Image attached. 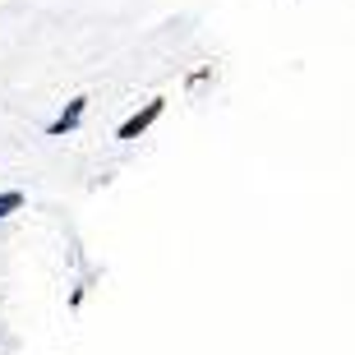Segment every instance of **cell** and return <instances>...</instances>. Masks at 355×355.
Here are the masks:
<instances>
[{"instance_id": "2", "label": "cell", "mask_w": 355, "mask_h": 355, "mask_svg": "<svg viewBox=\"0 0 355 355\" xmlns=\"http://www.w3.org/2000/svg\"><path fill=\"white\" fill-rule=\"evenodd\" d=\"M83 111H88V97H74V102H69L65 111H60V116L51 120V125H46V134H51V139H60V134H69V130H79V120H83Z\"/></svg>"}, {"instance_id": "1", "label": "cell", "mask_w": 355, "mask_h": 355, "mask_svg": "<svg viewBox=\"0 0 355 355\" xmlns=\"http://www.w3.org/2000/svg\"><path fill=\"white\" fill-rule=\"evenodd\" d=\"M162 106H166V102H162V97H153V102H148L144 111H134V116L125 120V125H120V139H139V134H144L148 125H153V120L162 116Z\"/></svg>"}, {"instance_id": "3", "label": "cell", "mask_w": 355, "mask_h": 355, "mask_svg": "<svg viewBox=\"0 0 355 355\" xmlns=\"http://www.w3.org/2000/svg\"><path fill=\"white\" fill-rule=\"evenodd\" d=\"M19 208H24V194H19V189H10V194H0V222H5L10 212H19Z\"/></svg>"}]
</instances>
